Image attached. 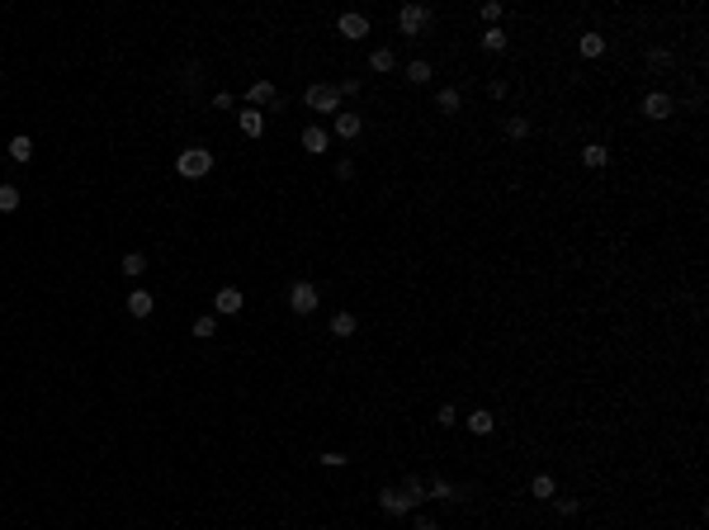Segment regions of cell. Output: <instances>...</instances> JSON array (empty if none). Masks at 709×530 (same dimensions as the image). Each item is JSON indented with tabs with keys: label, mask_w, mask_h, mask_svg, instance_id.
Segmentation results:
<instances>
[{
	"label": "cell",
	"mask_w": 709,
	"mask_h": 530,
	"mask_svg": "<svg viewBox=\"0 0 709 530\" xmlns=\"http://www.w3.org/2000/svg\"><path fill=\"white\" fill-rule=\"evenodd\" d=\"M175 171H180L184 180H204L213 171V152L209 147H184L180 157H175Z\"/></svg>",
	"instance_id": "6da1fadb"
},
{
	"label": "cell",
	"mask_w": 709,
	"mask_h": 530,
	"mask_svg": "<svg viewBox=\"0 0 709 530\" xmlns=\"http://www.w3.org/2000/svg\"><path fill=\"white\" fill-rule=\"evenodd\" d=\"M303 100H308V109H317V114H336V109H341V90L322 80V85H308Z\"/></svg>",
	"instance_id": "7a4b0ae2"
},
{
	"label": "cell",
	"mask_w": 709,
	"mask_h": 530,
	"mask_svg": "<svg viewBox=\"0 0 709 530\" xmlns=\"http://www.w3.org/2000/svg\"><path fill=\"white\" fill-rule=\"evenodd\" d=\"M378 506H383L388 516H407V511H417L421 502L407 493V488H383V493H378Z\"/></svg>",
	"instance_id": "3957f363"
},
{
	"label": "cell",
	"mask_w": 709,
	"mask_h": 530,
	"mask_svg": "<svg viewBox=\"0 0 709 530\" xmlns=\"http://www.w3.org/2000/svg\"><path fill=\"white\" fill-rule=\"evenodd\" d=\"M317 303H322V298H317V284H308V280H298V284L289 289V308L298 313V318L317 313Z\"/></svg>",
	"instance_id": "277c9868"
},
{
	"label": "cell",
	"mask_w": 709,
	"mask_h": 530,
	"mask_svg": "<svg viewBox=\"0 0 709 530\" xmlns=\"http://www.w3.org/2000/svg\"><path fill=\"white\" fill-rule=\"evenodd\" d=\"M426 24H430V10H426V5H402V10H397V28H402L407 38H417Z\"/></svg>",
	"instance_id": "5b68a950"
},
{
	"label": "cell",
	"mask_w": 709,
	"mask_h": 530,
	"mask_svg": "<svg viewBox=\"0 0 709 530\" xmlns=\"http://www.w3.org/2000/svg\"><path fill=\"white\" fill-rule=\"evenodd\" d=\"M241 308H246V298H241V289H232V284L213 293V313H218V318H236Z\"/></svg>",
	"instance_id": "8992f818"
},
{
	"label": "cell",
	"mask_w": 709,
	"mask_h": 530,
	"mask_svg": "<svg viewBox=\"0 0 709 530\" xmlns=\"http://www.w3.org/2000/svg\"><path fill=\"white\" fill-rule=\"evenodd\" d=\"M643 114H648L653 123H662V119H672V114H676V100H672V95H662V90H653V95L643 100Z\"/></svg>",
	"instance_id": "52a82bcc"
},
{
	"label": "cell",
	"mask_w": 709,
	"mask_h": 530,
	"mask_svg": "<svg viewBox=\"0 0 709 530\" xmlns=\"http://www.w3.org/2000/svg\"><path fill=\"white\" fill-rule=\"evenodd\" d=\"M360 132H365V119H360V114H336V137H341V142L360 137Z\"/></svg>",
	"instance_id": "ba28073f"
},
{
	"label": "cell",
	"mask_w": 709,
	"mask_h": 530,
	"mask_svg": "<svg viewBox=\"0 0 709 530\" xmlns=\"http://www.w3.org/2000/svg\"><path fill=\"white\" fill-rule=\"evenodd\" d=\"M336 28H341L345 38H369V19H365V15H355V10L341 15V24H336Z\"/></svg>",
	"instance_id": "9c48e42d"
},
{
	"label": "cell",
	"mask_w": 709,
	"mask_h": 530,
	"mask_svg": "<svg viewBox=\"0 0 709 530\" xmlns=\"http://www.w3.org/2000/svg\"><path fill=\"white\" fill-rule=\"evenodd\" d=\"M236 123H241V132H246V137H261V132H265V114H261V109H241V114H236Z\"/></svg>",
	"instance_id": "30bf717a"
},
{
	"label": "cell",
	"mask_w": 709,
	"mask_h": 530,
	"mask_svg": "<svg viewBox=\"0 0 709 530\" xmlns=\"http://www.w3.org/2000/svg\"><path fill=\"white\" fill-rule=\"evenodd\" d=\"M246 100H251V109H261V105H274V85H270V80H251V90H246Z\"/></svg>",
	"instance_id": "8fae6325"
},
{
	"label": "cell",
	"mask_w": 709,
	"mask_h": 530,
	"mask_svg": "<svg viewBox=\"0 0 709 530\" xmlns=\"http://www.w3.org/2000/svg\"><path fill=\"white\" fill-rule=\"evenodd\" d=\"M152 308H157V303H152V293H147V289H132L128 293V313H132V318H152Z\"/></svg>",
	"instance_id": "7c38bea8"
},
{
	"label": "cell",
	"mask_w": 709,
	"mask_h": 530,
	"mask_svg": "<svg viewBox=\"0 0 709 530\" xmlns=\"http://www.w3.org/2000/svg\"><path fill=\"white\" fill-rule=\"evenodd\" d=\"M303 147H308V152H326V147H331V132L326 128H303Z\"/></svg>",
	"instance_id": "4fadbf2b"
},
{
	"label": "cell",
	"mask_w": 709,
	"mask_h": 530,
	"mask_svg": "<svg viewBox=\"0 0 709 530\" xmlns=\"http://www.w3.org/2000/svg\"><path fill=\"white\" fill-rule=\"evenodd\" d=\"M581 161H586V166H591V171H601L605 161H610V152H605L601 142H586V147H581Z\"/></svg>",
	"instance_id": "5bb4252c"
},
{
	"label": "cell",
	"mask_w": 709,
	"mask_h": 530,
	"mask_svg": "<svg viewBox=\"0 0 709 530\" xmlns=\"http://www.w3.org/2000/svg\"><path fill=\"white\" fill-rule=\"evenodd\" d=\"M123 275H128V280H142V275H147V256H142V251H128V256H123Z\"/></svg>",
	"instance_id": "9a60e30c"
},
{
	"label": "cell",
	"mask_w": 709,
	"mask_h": 530,
	"mask_svg": "<svg viewBox=\"0 0 709 530\" xmlns=\"http://www.w3.org/2000/svg\"><path fill=\"white\" fill-rule=\"evenodd\" d=\"M469 431H473V436H487V431H492V412H487V407L469 412Z\"/></svg>",
	"instance_id": "2e32d148"
},
{
	"label": "cell",
	"mask_w": 709,
	"mask_h": 530,
	"mask_svg": "<svg viewBox=\"0 0 709 530\" xmlns=\"http://www.w3.org/2000/svg\"><path fill=\"white\" fill-rule=\"evenodd\" d=\"M426 497H440V502H454V497H464V493H459V488H454V483H445V478H435V483H430V493H426Z\"/></svg>",
	"instance_id": "e0dca14e"
},
{
	"label": "cell",
	"mask_w": 709,
	"mask_h": 530,
	"mask_svg": "<svg viewBox=\"0 0 709 530\" xmlns=\"http://www.w3.org/2000/svg\"><path fill=\"white\" fill-rule=\"evenodd\" d=\"M553 493H558V488H553V478H549V474H539L534 483H529V497H539V502H549Z\"/></svg>",
	"instance_id": "ac0fdd59"
},
{
	"label": "cell",
	"mask_w": 709,
	"mask_h": 530,
	"mask_svg": "<svg viewBox=\"0 0 709 530\" xmlns=\"http://www.w3.org/2000/svg\"><path fill=\"white\" fill-rule=\"evenodd\" d=\"M369 67H374V71H393L397 57L388 53V48H374V53H369Z\"/></svg>",
	"instance_id": "d6986e66"
},
{
	"label": "cell",
	"mask_w": 709,
	"mask_h": 530,
	"mask_svg": "<svg viewBox=\"0 0 709 530\" xmlns=\"http://www.w3.org/2000/svg\"><path fill=\"white\" fill-rule=\"evenodd\" d=\"M577 48H581V57H601L605 53V38H601V33H581Z\"/></svg>",
	"instance_id": "ffe728a7"
},
{
	"label": "cell",
	"mask_w": 709,
	"mask_h": 530,
	"mask_svg": "<svg viewBox=\"0 0 709 530\" xmlns=\"http://www.w3.org/2000/svg\"><path fill=\"white\" fill-rule=\"evenodd\" d=\"M355 327H360L355 313H336V318H331V332H336V336H355Z\"/></svg>",
	"instance_id": "44dd1931"
},
{
	"label": "cell",
	"mask_w": 709,
	"mask_h": 530,
	"mask_svg": "<svg viewBox=\"0 0 709 530\" xmlns=\"http://www.w3.org/2000/svg\"><path fill=\"white\" fill-rule=\"evenodd\" d=\"M478 43H482V53H501V48H506V33H501V28H487Z\"/></svg>",
	"instance_id": "7402d4cb"
},
{
	"label": "cell",
	"mask_w": 709,
	"mask_h": 530,
	"mask_svg": "<svg viewBox=\"0 0 709 530\" xmlns=\"http://www.w3.org/2000/svg\"><path fill=\"white\" fill-rule=\"evenodd\" d=\"M10 157H15V161H28V157H33V137H24V132H19V137L10 142Z\"/></svg>",
	"instance_id": "603a6c76"
},
{
	"label": "cell",
	"mask_w": 709,
	"mask_h": 530,
	"mask_svg": "<svg viewBox=\"0 0 709 530\" xmlns=\"http://www.w3.org/2000/svg\"><path fill=\"white\" fill-rule=\"evenodd\" d=\"M407 80L426 85V80H430V62H421V57H417V62H407Z\"/></svg>",
	"instance_id": "cb8c5ba5"
},
{
	"label": "cell",
	"mask_w": 709,
	"mask_h": 530,
	"mask_svg": "<svg viewBox=\"0 0 709 530\" xmlns=\"http://www.w3.org/2000/svg\"><path fill=\"white\" fill-rule=\"evenodd\" d=\"M15 209H19V189L0 185V213H15Z\"/></svg>",
	"instance_id": "d4e9b609"
},
{
	"label": "cell",
	"mask_w": 709,
	"mask_h": 530,
	"mask_svg": "<svg viewBox=\"0 0 709 530\" xmlns=\"http://www.w3.org/2000/svg\"><path fill=\"white\" fill-rule=\"evenodd\" d=\"M435 105L445 109V114H459V105H464V100H459V90H440V100H435Z\"/></svg>",
	"instance_id": "484cf974"
},
{
	"label": "cell",
	"mask_w": 709,
	"mask_h": 530,
	"mask_svg": "<svg viewBox=\"0 0 709 530\" xmlns=\"http://www.w3.org/2000/svg\"><path fill=\"white\" fill-rule=\"evenodd\" d=\"M213 332H218V318H199V322H194V336H199V341H213Z\"/></svg>",
	"instance_id": "4316f807"
},
{
	"label": "cell",
	"mask_w": 709,
	"mask_h": 530,
	"mask_svg": "<svg viewBox=\"0 0 709 530\" xmlns=\"http://www.w3.org/2000/svg\"><path fill=\"white\" fill-rule=\"evenodd\" d=\"M648 67H653V71L672 67V53H667V48H653V53H648Z\"/></svg>",
	"instance_id": "83f0119b"
},
{
	"label": "cell",
	"mask_w": 709,
	"mask_h": 530,
	"mask_svg": "<svg viewBox=\"0 0 709 530\" xmlns=\"http://www.w3.org/2000/svg\"><path fill=\"white\" fill-rule=\"evenodd\" d=\"M478 15H482V19H487V28H497V19H501V5H497V0H487V5H482V10H478Z\"/></svg>",
	"instance_id": "f1b7e54d"
},
{
	"label": "cell",
	"mask_w": 709,
	"mask_h": 530,
	"mask_svg": "<svg viewBox=\"0 0 709 530\" xmlns=\"http://www.w3.org/2000/svg\"><path fill=\"white\" fill-rule=\"evenodd\" d=\"M506 132H511V137H525V132H529V119H520V114H516V119H506Z\"/></svg>",
	"instance_id": "f546056e"
},
{
	"label": "cell",
	"mask_w": 709,
	"mask_h": 530,
	"mask_svg": "<svg viewBox=\"0 0 709 530\" xmlns=\"http://www.w3.org/2000/svg\"><path fill=\"white\" fill-rule=\"evenodd\" d=\"M577 497H558V511H563V516H577Z\"/></svg>",
	"instance_id": "4dcf8cb0"
},
{
	"label": "cell",
	"mask_w": 709,
	"mask_h": 530,
	"mask_svg": "<svg viewBox=\"0 0 709 530\" xmlns=\"http://www.w3.org/2000/svg\"><path fill=\"white\" fill-rule=\"evenodd\" d=\"M417 530H440V526H435L430 516H417Z\"/></svg>",
	"instance_id": "1f68e13d"
}]
</instances>
